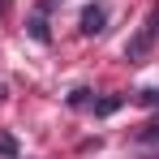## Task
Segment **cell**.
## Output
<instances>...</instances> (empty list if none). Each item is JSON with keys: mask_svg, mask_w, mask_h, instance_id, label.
<instances>
[{"mask_svg": "<svg viewBox=\"0 0 159 159\" xmlns=\"http://www.w3.org/2000/svg\"><path fill=\"white\" fill-rule=\"evenodd\" d=\"M155 39H159V4L146 13V22H142V30L133 34L129 43H125V60H146V52L155 48Z\"/></svg>", "mask_w": 159, "mask_h": 159, "instance_id": "1", "label": "cell"}, {"mask_svg": "<svg viewBox=\"0 0 159 159\" xmlns=\"http://www.w3.org/2000/svg\"><path fill=\"white\" fill-rule=\"evenodd\" d=\"M103 26H107V9L103 4H90L82 13V34H103Z\"/></svg>", "mask_w": 159, "mask_h": 159, "instance_id": "2", "label": "cell"}, {"mask_svg": "<svg viewBox=\"0 0 159 159\" xmlns=\"http://www.w3.org/2000/svg\"><path fill=\"white\" fill-rule=\"evenodd\" d=\"M125 103V99H120V95H107V99H90V112H95V116H112V112H116V107Z\"/></svg>", "mask_w": 159, "mask_h": 159, "instance_id": "3", "label": "cell"}, {"mask_svg": "<svg viewBox=\"0 0 159 159\" xmlns=\"http://www.w3.org/2000/svg\"><path fill=\"white\" fill-rule=\"evenodd\" d=\"M26 26H30V34H34L39 43H48V39H52V30H48V17H43V13H34Z\"/></svg>", "mask_w": 159, "mask_h": 159, "instance_id": "4", "label": "cell"}, {"mask_svg": "<svg viewBox=\"0 0 159 159\" xmlns=\"http://www.w3.org/2000/svg\"><path fill=\"white\" fill-rule=\"evenodd\" d=\"M0 155H4V159H17V138L4 133V129H0Z\"/></svg>", "mask_w": 159, "mask_h": 159, "instance_id": "5", "label": "cell"}, {"mask_svg": "<svg viewBox=\"0 0 159 159\" xmlns=\"http://www.w3.org/2000/svg\"><path fill=\"white\" fill-rule=\"evenodd\" d=\"M138 142H159V120H151V125H142V133H138Z\"/></svg>", "mask_w": 159, "mask_h": 159, "instance_id": "6", "label": "cell"}, {"mask_svg": "<svg viewBox=\"0 0 159 159\" xmlns=\"http://www.w3.org/2000/svg\"><path fill=\"white\" fill-rule=\"evenodd\" d=\"M142 103H159V90H142Z\"/></svg>", "mask_w": 159, "mask_h": 159, "instance_id": "7", "label": "cell"}, {"mask_svg": "<svg viewBox=\"0 0 159 159\" xmlns=\"http://www.w3.org/2000/svg\"><path fill=\"white\" fill-rule=\"evenodd\" d=\"M60 0H39V13H48V9H56Z\"/></svg>", "mask_w": 159, "mask_h": 159, "instance_id": "8", "label": "cell"}, {"mask_svg": "<svg viewBox=\"0 0 159 159\" xmlns=\"http://www.w3.org/2000/svg\"><path fill=\"white\" fill-rule=\"evenodd\" d=\"M9 4H13V0H0V13H4V9H9Z\"/></svg>", "mask_w": 159, "mask_h": 159, "instance_id": "9", "label": "cell"}]
</instances>
